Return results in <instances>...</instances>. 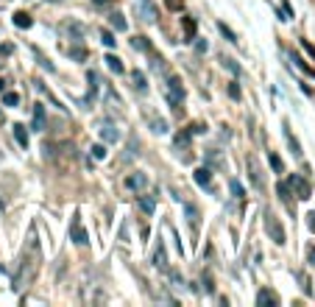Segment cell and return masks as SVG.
Segmentation results:
<instances>
[{
    "mask_svg": "<svg viewBox=\"0 0 315 307\" xmlns=\"http://www.w3.org/2000/svg\"><path fill=\"white\" fill-rule=\"evenodd\" d=\"M42 243H39V235H36V223L28 226V235H25V243H22L20 251V263H17L14 271V291H28L34 285L36 274L42 271Z\"/></svg>",
    "mask_w": 315,
    "mask_h": 307,
    "instance_id": "cell-1",
    "label": "cell"
},
{
    "mask_svg": "<svg viewBox=\"0 0 315 307\" xmlns=\"http://www.w3.org/2000/svg\"><path fill=\"white\" fill-rule=\"evenodd\" d=\"M182 101H184V87L179 76H168V103L173 106L176 114H182Z\"/></svg>",
    "mask_w": 315,
    "mask_h": 307,
    "instance_id": "cell-2",
    "label": "cell"
},
{
    "mask_svg": "<svg viewBox=\"0 0 315 307\" xmlns=\"http://www.w3.org/2000/svg\"><path fill=\"white\" fill-rule=\"evenodd\" d=\"M265 232L271 235V240L276 243V246H285L287 243V235H285V226H282V221L276 218V215L268 209L265 212Z\"/></svg>",
    "mask_w": 315,
    "mask_h": 307,
    "instance_id": "cell-3",
    "label": "cell"
},
{
    "mask_svg": "<svg viewBox=\"0 0 315 307\" xmlns=\"http://www.w3.org/2000/svg\"><path fill=\"white\" fill-rule=\"evenodd\" d=\"M70 240L76 243V246H87V243H90V235H87L84 223H81V215H73V221H70Z\"/></svg>",
    "mask_w": 315,
    "mask_h": 307,
    "instance_id": "cell-4",
    "label": "cell"
},
{
    "mask_svg": "<svg viewBox=\"0 0 315 307\" xmlns=\"http://www.w3.org/2000/svg\"><path fill=\"white\" fill-rule=\"evenodd\" d=\"M287 187H290V190L296 193V199H301V201L310 199V193H313V187H310L307 179H304V176H296V173L287 179Z\"/></svg>",
    "mask_w": 315,
    "mask_h": 307,
    "instance_id": "cell-5",
    "label": "cell"
},
{
    "mask_svg": "<svg viewBox=\"0 0 315 307\" xmlns=\"http://www.w3.org/2000/svg\"><path fill=\"white\" fill-rule=\"evenodd\" d=\"M245 165H248V171H251V182H254V187H265V179H262V171H259V165H257V159L254 157H248L245 159Z\"/></svg>",
    "mask_w": 315,
    "mask_h": 307,
    "instance_id": "cell-6",
    "label": "cell"
},
{
    "mask_svg": "<svg viewBox=\"0 0 315 307\" xmlns=\"http://www.w3.org/2000/svg\"><path fill=\"white\" fill-rule=\"evenodd\" d=\"M137 17H140L142 22H154L156 20V8L151 6V3H145V0H140V6H137Z\"/></svg>",
    "mask_w": 315,
    "mask_h": 307,
    "instance_id": "cell-7",
    "label": "cell"
},
{
    "mask_svg": "<svg viewBox=\"0 0 315 307\" xmlns=\"http://www.w3.org/2000/svg\"><path fill=\"white\" fill-rule=\"evenodd\" d=\"M154 265L162 268V271H168V251H165V243L162 240H159V246H156V251H154Z\"/></svg>",
    "mask_w": 315,
    "mask_h": 307,
    "instance_id": "cell-8",
    "label": "cell"
},
{
    "mask_svg": "<svg viewBox=\"0 0 315 307\" xmlns=\"http://www.w3.org/2000/svg\"><path fill=\"white\" fill-rule=\"evenodd\" d=\"M182 25H184V42H193V39H196V31H198L196 20H193V17H182Z\"/></svg>",
    "mask_w": 315,
    "mask_h": 307,
    "instance_id": "cell-9",
    "label": "cell"
},
{
    "mask_svg": "<svg viewBox=\"0 0 315 307\" xmlns=\"http://www.w3.org/2000/svg\"><path fill=\"white\" fill-rule=\"evenodd\" d=\"M257 305H279V296L273 291H268V288H262V291L257 293Z\"/></svg>",
    "mask_w": 315,
    "mask_h": 307,
    "instance_id": "cell-10",
    "label": "cell"
},
{
    "mask_svg": "<svg viewBox=\"0 0 315 307\" xmlns=\"http://www.w3.org/2000/svg\"><path fill=\"white\" fill-rule=\"evenodd\" d=\"M148 123H151V131H156V134H168V120L154 117V114L148 112Z\"/></svg>",
    "mask_w": 315,
    "mask_h": 307,
    "instance_id": "cell-11",
    "label": "cell"
},
{
    "mask_svg": "<svg viewBox=\"0 0 315 307\" xmlns=\"http://www.w3.org/2000/svg\"><path fill=\"white\" fill-rule=\"evenodd\" d=\"M34 131H45V106L42 103L34 106Z\"/></svg>",
    "mask_w": 315,
    "mask_h": 307,
    "instance_id": "cell-12",
    "label": "cell"
},
{
    "mask_svg": "<svg viewBox=\"0 0 315 307\" xmlns=\"http://www.w3.org/2000/svg\"><path fill=\"white\" fill-rule=\"evenodd\" d=\"M126 187L128 190H142V187H145V173H131V176L126 179Z\"/></svg>",
    "mask_w": 315,
    "mask_h": 307,
    "instance_id": "cell-13",
    "label": "cell"
},
{
    "mask_svg": "<svg viewBox=\"0 0 315 307\" xmlns=\"http://www.w3.org/2000/svg\"><path fill=\"white\" fill-rule=\"evenodd\" d=\"M131 48L140 50V53H154V48H151V42H148V36H134Z\"/></svg>",
    "mask_w": 315,
    "mask_h": 307,
    "instance_id": "cell-14",
    "label": "cell"
},
{
    "mask_svg": "<svg viewBox=\"0 0 315 307\" xmlns=\"http://www.w3.org/2000/svg\"><path fill=\"white\" fill-rule=\"evenodd\" d=\"M193 176H196V185H201V187H210V185H212V173H210V168H198V171L193 173Z\"/></svg>",
    "mask_w": 315,
    "mask_h": 307,
    "instance_id": "cell-15",
    "label": "cell"
},
{
    "mask_svg": "<svg viewBox=\"0 0 315 307\" xmlns=\"http://www.w3.org/2000/svg\"><path fill=\"white\" fill-rule=\"evenodd\" d=\"M109 25H112L114 31H126V28H128L126 17L120 14V11H112V14H109Z\"/></svg>",
    "mask_w": 315,
    "mask_h": 307,
    "instance_id": "cell-16",
    "label": "cell"
},
{
    "mask_svg": "<svg viewBox=\"0 0 315 307\" xmlns=\"http://www.w3.org/2000/svg\"><path fill=\"white\" fill-rule=\"evenodd\" d=\"M11 129H14V140L17 143H20L22 148H28V131H25V126H22V123H14Z\"/></svg>",
    "mask_w": 315,
    "mask_h": 307,
    "instance_id": "cell-17",
    "label": "cell"
},
{
    "mask_svg": "<svg viewBox=\"0 0 315 307\" xmlns=\"http://www.w3.org/2000/svg\"><path fill=\"white\" fill-rule=\"evenodd\" d=\"M14 25L17 28H31V25H34V17H31L28 11H17L14 14Z\"/></svg>",
    "mask_w": 315,
    "mask_h": 307,
    "instance_id": "cell-18",
    "label": "cell"
},
{
    "mask_svg": "<svg viewBox=\"0 0 315 307\" xmlns=\"http://www.w3.org/2000/svg\"><path fill=\"white\" fill-rule=\"evenodd\" d=\"M106 67H109L112 73H117V76H120V73H126V65H123V62H120L114 53H109V56H106Z\"/></svg>",
    "mask_w": 315,
    "mask_h": 307,
    "instance_id": "cell-19",
    "label": "cell"
},
{
    "mask_svg": "<svg viewBox=\"0 0 315 307\" xmlns=\"http://www.w3.org/2000/svg\"><path fill=\"white\" fill-rule=\"evenodd\" d=\"M282 129H285V140H287V145L293 148V154H296V157H301V145H299V140H296V137L290 134V126H287V123H285Z\"/></svg>",
    "mask_w": 315,
    "mask_h": 307,
    "instance_id": "cell-20",
    "label": "cell"
},
{
    "mask_svg": "<svg viewBox=\"0 0 315 307\" xmlns=\"http://www.w3.org/2000/svg\"><path fill=\"white\" fill-rule=\"evenodd\" d=\"M131 81H134V90H137V93H145V90H148V84H145V73L134 70V73H131Z\"/></svg>",
    "mask_w": 315,
    "mask_h": 307,
    "instance_id": "cell-21",
    "label": "cell"
},
{
    "mask_svg": "<svg viewBox=\"0 0 315 307\" xmlns=\"http://www.w3.org/2000/svg\"><path fill=\"white\" fill-rule=\"evenodd\" d=\"M101 137H104L106 143H117V140H120V131L114 129V126H104V129H101Z\"/></svg>",
    "mask_w": 315,
    "mask_h": 307,
    "instance_id": "cell-22",
    "label": "cell"
},
{
    "mask_svg": "<svg viewBox=\"0 0 315 307\" xmlns=\"http://www.w3.org/2000/svg\"><path fill=\"white\" fill-rule=\"evenodd\" d=\"M140 209L151 215L156 209V199H154V196H140Z\"/></svg>",
    "mask_w": 315,
    "mask_h": 307,
    "instance_id": "cell-23",
    "label": "cell"
},
{
    "mask_svg": "<svg viewBox=\"0 0 315 307\" xmlns=\"http://www.w3.org/2000/svg\"><path fill=\"white\" fill-rule=\"evenodd\" d=\"M276 193H279V199L285 201L287 207L293 209V204H290V187H287V182H279V187H276Z\"/></svg>",
    "mask_w": 315,
    "mask_h": 307,
    "instance_id": "cell-24",
    "label": "cell"
},
{
    "mask_svg": "<svg viewBox=\"0 0 315 307\" xmlns=\"http://www.w3.org/2000/svg\"><path fill=\"white\" fill-rule=\"evenodd\" d=\"M217 31H220V34H223L226 39H229V42H237V36H234V31H231L229 25H226V22H217Z\"/></svg>",
    "mask_w": 315,
    "mask_h": 307,
    "instance_id": "cell-25",
    "label": "cell"
},
{
    "mask_svg": "<svg viewBox=\"0 0 315 307\" xmlns=\"http://www.w3.org/2000/svg\"><path fill=\"white\" fill-rule=\"evenodd\" d=\"M271 168H273L276 173H285V162H282L279 154H271Z\"/></svg>",
    "mask_w": 315,
    "mask_h": 307,
    "instance_id": "cell-26",
    "label": "cell"
},
{
    "mask_svg": "<svg viewBox=\"0 0 315 307\" xmlns=\"http://www.w3.org/2000/svg\"><path fill=\"white\" fill-rule=\"evenodd\" d=\"M101 42H104L106 48H114V42H117V39H114L112 31H101Z\"/></svg>",
    "mask_w": 315,
    "mask_h": 307,
    "instance_id": "cell-27",
    "label": "cell"
},
{
    "mask_svg": "<svg viewBox=\"0 0 315 307\" xmlns=\"http://www.w3.org/2000/svg\"><path fill=\"white\" fill-rule=\"evenodd\" d=\"M3 103H6V106H17V103H20V95L17 93H3Z\"/></svg>",
    "mask_w": 315,
    "mask_h": 307,
    "instance_id": "cell-28",
    "label": "cell"
},
{
    "mask_svg": "<svg viewBox=\"0 0 315 307\" xmlns=\"http://www.w3.org/2000/svg\"><path fill=\"white\" fill-rule=\"evenodd\" d=\"M231 193L237 196V199H245V190H243V185H240L237 179H231Z\"/></svg>",
    "mask_w": 315,
    "mask_h": 307,
    "instance_id": "cell-29",
    "label": "cell"
},
{
    "mask_svg": "<svg viewBox=\"0 0 315 307\" xmlns=\"http://www.w3.org/2000/svg\"><path fill=\"white\" fill-rule=\"evenodd\" d=\"M184 209H187V218H190V223L196 226V223H198V209L193 207V204H187V207H184Z\"/></svg>",
    "mask_w": 315,
    "mask_h": 307,
    "instance_id": "cell-30",
    "label": "cell"
},
{
    "mask_svg": "<svg viewBox=\"0 0 315 307\" xmlns=\"http://www.w3.org/2000/svg\"><path fill=\"white\" fill-rule=\"evenodd\" d=\"M92 157H95V159H104L106 157V145H92Z\"/></svg>",
    "mask_w": 315,
    "mask_h": 307,
    "instance_id": "cell-31",
    "label": "cell"
},
{
    "mask_svg": "<svg viewBox=\"0 0 315 307\" xmlns=\"http://www.w3.org/2000/svg\"><path fill=\"white\" fill-rule=\"evenodd\" d=\"M70 56L78 59V62H84V59H87V50L84 48H70Z\"/></svg>",
    "mask_w": 315,
    "mask_h": 307,
    "instance_id": "cell-32",
    "label": "cell"
},
{
    "mask_svg": "<svg viewBox=\"0 0 315 307\" xmlns=\"http://www.w3.org/2000/svg\"><path fill=\"white\" fill-rule=\"evenodd\" d=\"M190 134H207V123H193V126H190Z\"/></svg>",
    "mask_w": 315,
    "mask_h": 307,
    "instance_id": "cell-33",
    "label": "cell"
},
{
    "mask_svg": "<svg viewBox=\"0 0 315 307\" xmlns=\"http://www.w3.org/2000/svg\"><path fill=\"white\" fill-rule=\"evenodd\" d=\"M223 65H226V67H229V70H231V73H234V76H240V65H237V62H234V59H226Z\"/></svg>",
    "mask_w": 315,
    "mask_h": 307,
    "instance_id": "cell-34",
    "label": "cell"
},
{
    "mask_svg": "<svg viewBox=\"0 0 315 307\" xmlns=\"http://www.w3.org/2000/svg\"><path fill=\"white\" fill-rule=\"evenodd\" d=\"M229 95H231V98H234V101L240 98V87L234 84V81H231V84H229Z\"/></svg>",
    "mask_w": 315,
    "mask_h": 307,
    "instance_id": "cell-35",
    "label": "cell"
},
{
    "mask_svg": "<svg viewBox=\"0 0 315 307\" xmlns=\"http://www.w3.org/2000/svg\"><path fill=\"white\" fill-rule=\"evenodd\" d=\"M307 226H310V232H313V235H315V209H313V212L307 215Z\"/></svg>",
    "mask_w": 315,
    "mask_h": 307,
    "instance_id": "cell-36",
    "label": "cell"
},
{
    "mask_svg": "<svg viewBox=\"0 0 315 307\" xmlns=\"http://www.w3.org/2000/svg\"><path fill=\"white\" fill-rule=\"evenodd\" d=\"M301 45H304V50H307L310 56H313V59H315V48H313V45H310V42H307V39H301Z\"/></svg>",
    "mask_w": 315,
    "mask_h": 307,
    "instance_id": "cell-37",
    "label": "cell"
},
{
    "mask_svg": "<svg viewBox=\"0 0 315 307\" xmlns=\"http://www.w3.org/2000/svg\"><path fill=\"white\" fill-rule=\"evenodd\" d=\"M196 50H198V53H204V50H207V39H201V42L196 45Z\"/></svg>",
    "mask_w": 315,
    "mask_h": 307,
    "instance_id": "cell-38",
    "label": "cell"
},
{
    "mask_svg": "<svg viewBox=\"0 0 315 307\" xmlns=\"http://www.w3.org/2000/svg\"><path fill=\"white\" fill-rule=\"evenodd\" d=\"M168 6L170 8H182V0H168Z\"/></svg>",
    "mask_w": 315,
    "mask_h": 307,
    "instance_id": "cell-39",
    "label": "cell"
},
{
    "mask_svg": "<svg viewBox=\"0 0 315 307\" xmlns=\"http://www.w3.org/2000/svg\"><path fill=\"white\" fill-rule=\"evenodd\" d=\"M92 3H95V6H109L112 0H92Z\"/></svg>",
    "mask_w": 315,
    "mask_h": 307,
    "instance_id": "cell-40",
    "label": "cell"
},
{
    "mask_svg": "<svg viewBox=\"0 0 315 307\" xmlns=\"http://www.w3.org/2000/svg\"><path fill=\"white\" fill-rule=\"evenodd\" d=\"M307 254H310V263H315V249H313V246H310V251H307Z\"/></svg>",
    "mask_w": 315,
    "mask_h": 307,
    "instance_id": "cell-41",
    "label": "cell"
},
{
    "mask_svg": "<svg viewBox=\"0 0 315 307\" xmlns=\"http://www.w3.org/2000/svg\"><path fill=\"white\" fill-rule=\"evenodd\" d=\"M3 90H6V79H0V93H3Z\"/></svg>",
    "mask_w": 315,
    "mask_h": 307,
    "instance_id": "cell-42",
    "label": "cell"
}]
</instances>
